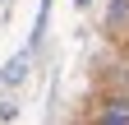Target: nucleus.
<instances>
[{
    "mask_svg": "<svg viewBox=\"0 0 129 125\" xmlns=\"http://www.w3.org/2000/svg\"><path fill=\"white\" fill-rule=\"evenodd\" d=\"M97 125H129V93H111V97L97 102V111H92Z\"/></svg>",
    "mask_w": 129,
    "mask_h": 125,
    "instance_id": "f257e3e1",
    "label": "nucleus"
},
{
    "mask_svg": "<svg viewBox=\"0 0 129 125\" xmlns=\"http://www.w3.org/2000/svg\"><path fill=\"white\" fill-rule=\"evenodd\" d=\"M28 65H32V46H28V51H19L5 70H0V79H5L9 88H14V84H23V79H28Z\"/></svg>",
    "mask_w": 129,
    "mask_h": 125,
    "instance_id": "f03ea898",
    "label": "nucleus"
},
{
    "mask_svg": "<svg viewBox=\"0 0 129 125\" xmlns=\"http://www.w3.org/2000/svg\"><path fill=\"white\" fill-rule=\"evenodd\" d=\"M111 28H115V33H120V28L129 23V0H115V5H111V19H106Z\"/></svg>",
    "mask_w": 129,
    "mask_h": 125,
    "instance_id": "7ed1b4c3",
    "label": "nucleus"
},
{
    "mask_svg": "<svg viewBox=\"0 0 129 125\" xmlns=\"http://www.w3.org/2000/svg\"><path fill=\"white\" fill-rule=\"evenodd\" d=\"M74 5H78V9H88V5H92V0H74Z\"/></svg>",
    "mask_w": 129,
    "mask_h": 125,
    "instance_id": "20e7f679",
    "label": "nucleus"
}]
</instances>
